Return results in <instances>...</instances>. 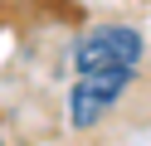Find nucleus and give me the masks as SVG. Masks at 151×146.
<instances>
[{"instance_id":"2","label":"nucleus","mask_w":151,"mask_h":146,"mask_svg":"<svg viewBox=\"0 0 151 146\" xmlns=\"http://www.w3.org/2000/svg\"><path fill=\"white\" fill-rule=\"evenodd\" d=\"M0 146H5V132H0Z\"/></svg>"},{"instance_id":"1","label":"nucleus","mask_w":151,"mask_h":146,"mask_svg":"<svg viewBox=\"0 0 151 146\" xmlns=\"http://www.w3.org/2000/svg\"><path fill=\"white\" fill-rule=\"evenodd\" d=\"M146 63V34L127 19H107L78 34L73 44V88H68V127L93 132L122 97L132 93Z\"/></svg>"}]
</instances>
